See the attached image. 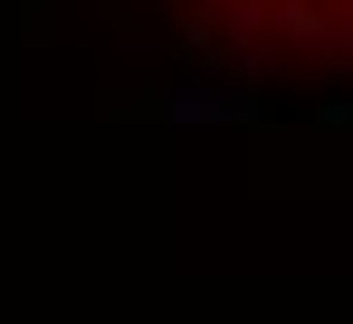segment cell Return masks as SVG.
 Wrapping results in <instances>:
<instances>
[{"mask_svg":"<svg viewBox=\"0 0 353 324\" xmlns=\"http://www.w3.org/2000/svg\"><path fill=\"white\" fill-rule=\"evenodd\" d=\"M201 114L220 124V114H239V96H172V124H201Z\"/></svg>","mask_w":353,"mask_h":324,"instance_id":"cell-1","label":"cell"}]
</instances>
